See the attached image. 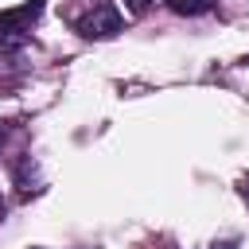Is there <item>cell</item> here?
<instances>
[{
  "instance_id": "1",
  "label": "cell",
  "mask_w": 249,
  "mask_h": 249,
  "mask_svg": "<svg viewBox=\"0 0 249 249\" xmlns=\"http://www.w3.org/2000/svg\"><path fill=\"white\" fill-rule=\"evenodd\" d=\"M78 31H82L86 39H113V35L121 31V12H117L113 4H97L89 16L78 19Z\"/></svg>"
},
{
  "instance_id": "2",
  "label": "cell",
  "mask_w": 249,
  "mask_h": 249,
  "mask_svg": "<svg viewBox=\"0 0 249 249\" xmlns=\"http://www.w3.org/2000/svg\"><path fill=\"white\" fill-rule=\"evenodd\" d=\"M43 16V0H27L19 8H4L0 12V31H12V35H23L31 31V23Z\"/></svg>"
},
{
  "instance_id": "3",
  "label": "cell",
  "mask_w": 249,
  "mask_h": 249,
  "mask_svg": "<svg viewBox=\"0 0 249 249\" xmlns=\"http://www.w3.org/2000/svg\"><path fill=\"white\" fill-rule=\"evenodd\" d=\"M167 4H171V12H179V16H202V12L214 8V0H167Z\"/></svg>"
},
{
  "instance_id": "4",
  "label": "cell",
  "mask_w": 249,
  "mask_h": 249,
  "mask_svg": "<svg viewBox=\"0 0 249 249\" xmlns=\"http://www.w3.org/2000/svg\"><path fill=\"white\" fill-rule=\"evenodd\" d=\"M148 4H152V0H124V12H132V16H144V12H148Z\"/></svg>"
},
{
  "instance_id": "5",
  "label": "cell",
  "mask_w": 249,
  "mask_h": 249,
  "mask_svg": "<svg viewBox=\"0 0 249 249\" xmlns=\"http://www.w3.org/2000/svg\"><path fill=\"white\" fill-rule=\"evenodd\" d=\"M0 218H4V202H0Z\"/></svg>"
},
{
  "instance_id": "6",
  "label": "cell",
  "mask_w": 249,
  "mask_h": 249,
  "mask_svg": "<svg viewBox=\"0 0 249 249\" xmlns=\"http://www.w3.org/2000/svg\"><path fill=\"white\" fill-rule=\"evenodd\" d=\"M35 249H39V245H35Z\"/></svg>"
}]
</instances>
